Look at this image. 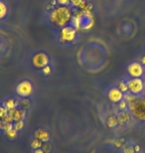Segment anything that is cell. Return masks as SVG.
<instances>
[{
	"mask_svg": "<svg viewBox=\"0 0 145 153\" xmlns=\"http://www.w3.org/2000/svg\"><path fill=\"white\" fill-rule=\"evenodd\" d=\"M136 60H137L138 62H139L143 67H145V52H144V53H140V54H139V56L137 57V59H136Z\"/></svg>",
	"mask_w": 145,
	"mask_h": 153,
	"instance_id": "d4e9b609",
	"label": "cell"
},
{
	"mask_svg": "<svg viewBox=\"0 0 145 153\" xmlns=\"http://www.w3.org/2000/svg\"><path fill=\"white\" fill-rule=\"evenodd\" d=\"M19 108H29L31 105V102L28 100V97H21V100H19Z\"/></svg>",
	"mask_w": 145,
	"mask_h": 153,
	"instance_id": "d6986e66",
	"label": "cell"
},
{
	"mask_svg": "<svg viewBox=\"0 0 145 153\" xmlns=\"http://www.w3.org/2000/svg\"><path fill=\"white\" fill-rule=\"evenodd\" d=\"M128 111L133 117L134 123L145 127V94L135 96L128 102Z\"/></svg>",
	"mask_w": 145,
	"mask_h": 153,
	"instance_id": "7a4b0ae2",
	"label": "cell"
},
{
	"mask_svg": "<svg viewBox=\"0 0 145 153\" xmlns=\"http://www.w3.org/2000/svg\"><path fill=\"white\" fill-rule=\"evenodd\" d=\"M117 87H118V88L120 91H122L123 94H127L129 93V91H128V85H127V82H126V79H120V81L118 82V84H117Z\"/></svg>",
	"mask_w": 145,
	"mask_h": 153,
	"instance_id": "2e32d148",
	"label": "cell"
},
{
	"mask_svg": "<svg viewBox=\"0 0 145 153\" xmlns=\"http://www.w3.org/2000/svg\"><path fill=\"white\" fill-rule=\"evenodd\" d=\"M3 105H4L5 108H7V111H12V109L19 108V102L15 99H8L3 102Z\"/></svg>",
	"mask_w": 145,
	"mask_h": 153,
	"instance_id": "5bb4252c",
	"label": "cell"
},
{
	"mask_svg": "<svg viewBox=\"0 0 145 153\" xmlns=\"http://www.w3.org/2000/svg\"><path fill=\"white\" fill-rule=\"evenodd\" d=\"M94 24V16L91 11H85V10H79V9H77V11L74 12L71 25L77 31L78 30L87 31V30L92 28Z\"/></svg>",
	"mask_w": 145,
	"mask_h": 153,
	"instance_id": "3957f363",
	"label": "cell"
},
{
	"mask_svg": "<svg viewBox=\"0 0 145 153\" xmlns=\"http://www.w3.org/2000/svg\"><path fill=\"white\" fill-rule=\"evenodd\" d=\"M83 0H71V5L73 6L74 8H79V5L81 4V2Z\"/></svg>",
	"mask_w": 145,
	"mask_h": 153,
	"instance_id": "f1b7e54d",
	"label": "cell"
},
{
	"mask_svg": "<svg viewBox=\"0 0 145 153\" xmlns=\"http://www.w3.org/2000/svg\"><path fill=\"white\" fill-rule=\"evenodd\" d=\"M42 73H43V75H45V76H49L52 73V69H51V67L50 66H46L45 68H43L42 69Z\"/></svg>",
	"mask_w": 145,
	"mask_h": 153,
	"instance_id": "4316f807",
	"label": "cell"
},
{
	"mask_svg": "<svg viewBox=\"0 0 145 153\" xmlns=\"http://www.w3.org/2000/svg\"><path fill=\"white\" fill-rule=\"evenodd\" d=\"M24 125H25L24 119H22V120H19V121H16V122H13V126H14V128H15V129H16L17 131L22 130L23 128H24Z\"/></svg>",
	"mask_w": 145,
	"mask_h": 153,
	"instance_id": "603a6c76",
	"label": "cell"
},
{
	"mask_svg": "<svg viewBox=\"0 0 145 153\" xmlns=\"http://www.w3.org/2000/svg\"><path fill=\"white\" fill-rule=\"evenodd\" d=\"M144 79H145V67H144Z\"/></svg>",
	"mask_w": 145,
	"mask_h": 153,
	"instance_id": "4dcf8cb0",
	"label": "cell"
},
{
	"mask_svg": "<svg viewBox=\"0 0 145 153\" xmlns=\"http://www.w3.org/2000/svg\"><path fill=\"white\" fill-rule=\"evenodd\" d=\"M31 62H32V66L35 69L42 70L46 66H49V64H50V58L44 52H37V53H35L32 56Z\"/></svg>",
	"mask_w": 145,
	"mask_h": 153,
	"instance_id": "8992f818",
	"label": "cell"
},
{
	"mask_svg": "<svg viewBox=\"0 0 145 153\" xmlns=\"http://www.w3.org/2000/svg\"><path fill=\"white\" fill-rule=\"evenodd\" d=\"M74 11L69 6L58 5L52 9L49 14V19L51 23L58 28H63L65 26L70 25L73 19Z\"/></svg>",
	"mask_w": 145,
	"mask_h": 153,
	"instance_id": "6da1fadb",
	"label": "cell"
},
{
	"mask_svg": "<svg viewBox=\"0 0 145 153\" xmlns=\"http://www.w3.org/2000/svg\"><path fill=\"white\" fill-rule=\"evenodd\" d=\"M34 153H45L44 150H43L42 148H39V149H36V150H34Z\"/></svg>",
	"mask_w": 145,
	"mask_h": 153,
	"instance_id": "f546056e",
	"label": "cell"
},
{
	"mask_svg": "<svg viewBox=\"0 0 145 153\" xmlns=\"http://www.w3.org/2000/svg\"><path fill=\"white\" fill-rule=\"evenodd\" d=\"M5 134H6V137H7L8 139L10 140H13L17 137V134H18V131L15 129L14 126L13 128H11V129H9L8 131H5Z\"/></svg>",
	"mask_w": 145,
	"mask_h": 153,
	"instance_id": "ffe728a7",
	"label": "cell"
},
{
	"mask_svg": "<svg viewBox=\"0 0 145 153\" xmlns=\"http://www.w3.org/2000/svg\"><path fill=\"white\" fill-rule=\"evenodd\" d=\"M34 93L33 84L28 79H24L16 85V94L20 97H29Z\"/></svg>",
	"mask_w": 145,
	"mask_h": 153,
	"instance_id": "52a82bcc",
	"label": "cell"
},
{
	"mask_svg": "<svg viewBox=\"0 0 145 153\" xmlns=\"http://www.w3.org/2000/svg\"><path fill=\"white\" fill-rule=\"evenodd\" d=\"M106 126L109 127V128H115L117 126H119L116 114H109V115H107L106 119Z\"/></svg>",
	"mask_w": 145,
	"mask_h": 153,
	"instance_id": "4fadbf2b",
	"label": "cell"
},
{
	"mask_svg": "<svg viewBox=\"0 0 145 153\" xmlns=\"http://www.w3.org/2000/svg\"><path fill=\"white\" fill-rule=\"evenodd\" d=\"M140 153H145V150H143L142 152H140Z\"/></svg>",
	"mask_w": 145,
	"mask_h": 153,
	"instance_id": "1f68e13d",
	"label": "cell"
},
{
	"mask_svg": "<svg viewBox=\"0 0 145 153\" xmlns=\"http://www.w3.org/2000/svg\"><path fill=\"white\" fill-rule=\"evenodd\" d=\"M107 99H109L112 103H118L119 102H121L122 100H124V94L119 90L117 85L112 87L107 91Z\"/></svg>",
	"mask_w": 145,
	"mask_h": 153,
	"instance_id": "9c48e42d",
	"label": "cell"
},
{
	"mask_svg": "<svg viewBox=\"0 0 145 153\" xmlns=\"http://www.w3.org/2000/svg\"><path fill=\"white\" fill-rule=\"evenodd\" d=\"M126 71L130 78H144V67L137 60L129 63Z\"/></svg>",
	"mask_w": 145,
	"mask_h": 153,
	"instance_id": "ba28073f",
	"label": "cell"
},
{
	"mask_svg": "<svg viewBox=\"0 0 145 153\" xmlns=\"http://www.w3.org/2000/svg\"><path fill=\"white\" fill-rule=\"evenodd\" d=\"M7 114H8L7 108H6L3 105H0V119H2L3 117H5V116L7 115Z\"/></svg>",
	"mask_w": 145,
	"mask_h": 153,
	"instance_id": "cb8c5ba5",
	"label": "cell"
},
{
	"mask_svg": "<svg viewBox=\"0 0 145 153\" xmlns=\"http://www.w3.org/2000/svg\"><path fill=\"white\" fill-rule=\"evenodd\" d=\"M78 31L72 25L65 26L60 30V41L64 44H70L77 39Z\"/></svg>",
	"mask_w": 145,
	"mask_h": 153,
	"instance_id": "5b68a950",
	"label": "cell"
},
{
	"mask_svg": "<svg viewBox=\"0 0 145 153\" xmlns=\"http://www.w3.org/2000/svg\"><path fill=\"white\" fill-rule=\"evenodd\" d=\"M57 3L59 5H62V6H70L71 0H57Z\"/></svg>",
	"mask_w": 145,
	"mask_h": 153,
	"instance_id": "83f0119b",
	"label": "cell"
},
{
	"mask_svg": "<svg viewBox=\"0 0 145 153\" xmlns=\"http://www.w3.org/2000/svg\"><path fill=\"white\" fill-rule=\"evenodd\" d=\"M115 108L117 109V112L118 111H128V102H126L125 100H122L121 102H119L118 103L115 105Z\"/></svg>",
	"mask_w": 145,
	"mask_h": 153,
	"instance_id": "ac0fdd59",
	"label": "cell"
},
{
	"mask_svg": "<svg viewBox=\"0 0 145 153\" xmlns=\"http://www.w3.org/2000/svg\"><path fill=\"white\" fill-rule=\"evenodd\" d=\"M34 138L39 139L43 143H47L51 140V133L48 130L40 128V129H37L34 132Z\"/></svg>",
	"mask_w": 145,
	"mask_h": 153,
	"instance_id": "7c38bea8",
	"label": "cell"
},
{
	"mask_svg": "<svg viewBox=\"0 0 145 153\" xmlns=\"http://www.w3.org/2000/svg\"><path fill=\"white\" fill-rule=\"evenodd\" d=\"M120 153H136L134 148V142L127 141V143L120 149Z\"/></svg>",
	"mask_w": 145,
	"mask_h": 153,
	"instance_id": "9a60e30c",
	"label": "cell"
},
{
	"mask_svg": "<svg viewBox=\"0 0 145 153\" xmlns=\"http://www.w3.org/2000/svg\"><path fill=\"white\" fill-rule=\"evenodd\" d=\"M126 143H127V140H126L124 137H120V138L115 140V146L118 149H121Z\"/></svg>",
	"mask_w": 145,
	"mask_h": 153,
	"instance_id": "7402d4cb",
	"label": "cell"
},
{
	"mask_svg": "<svg viewBox=\"0 0 145 153\" xmlns=\"http://www.w3.org/2000/svg\"><path fill=\"white\" fill-rule=\"evenodd\" d=\"M42 149L44 150L45 153H50L51 150H52V146H51V144H49V142L44 143L43 146H42Z\"/></svg>",
	"mask_w": 145,
	"mask_h": 153,
	"instance_id": "484cf974",
	"label": "cell"
},
{
	"mask_svg": "<svg viewBox=\"0 0 145 153\" xmlns=\"http://www.w3.org/2000/svg\"><path fill=\"white\" fill-rule=\"evenodd\" d=\"M30 146H31V148H32V149H34V150H36V149L42 148L43 142H42V141H40L39 139L34 138V139L32 140V141L30 142Z\"/></svg>",
	"mask_w": 145,
	"mask_h": 153,
	"instance_id": "44dd1931",
	"label": "cell"
},
{
	"mask_svg": "<svg viewBox=\"0 0 145 153\" xmlns=\"http://www.w3.org/2000/svg\"><path fill=\"white\" fill-rule=\"evenodd\" d=\"M128 91L129 93L134 96H143L145 94V79L144 78H130L127 76Z\"/></svg>",
	"mask_w": 145,
	"mask_h": 153,
	"instance_id": "277c9868",
	"label": "cell"
},
{
	"mask_svg": "<svg viewBox=\"0 0 145 153\" xmlns=\"http://www.w3.org/2000/svg\"><path fill=\"white\" fill-rule=\"evenodd\" d=\"M7 13H8L7 5H6L5 2H3L2 0H0V20L4 19V18L7 16Z\"/></svg>",
	"mask_w": 145,
	"mask_h": 153,
	"instance_id": "e0dca14e",
	"label": "cell"
},
{
	"mask_svg": "<svg viewBox=\"0 0 145 153\" xmlns=\"http://www.w3.org/2000/svg\"><path fill=\"white\" fill-rule=\"evenodd\" d=\"M8 114L11 117L12 121L16 122V121L22 120V119L25 118V116H26V109L25 108H15V109H12V111H9Z\"/></svg>",
	"mask_w": 145,
	"mask_h": 153,
	"instance_id": "8fae6325",
	"label": "cell"
},
{
	"mask_svg": "<svg viewBox=\"0 0 145 153\" xmlns=\"http://www.w3.org/2000/svg\"><path fill=\"white\" fill-rule=\"evenodd\" d=\"M117 120H118V125L119 126H126V125H130V123L134 122L133 117L130 114L129 111H118L116 112Z\"/></svg>",
	"mask_w": 145,
	"mask_h": 153,
	"instance_id": "30bf717a",
	"label": "cell"
}]
</instances>
